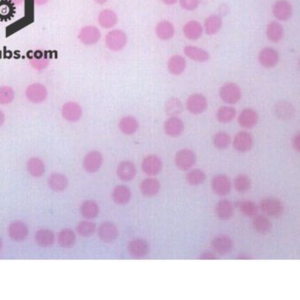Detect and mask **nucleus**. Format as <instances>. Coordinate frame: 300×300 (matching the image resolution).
I'll return each mask as SVG.
<instances>
[{"instance_id": "nucleus-10", "label": "nucleus", "mask_w": 300, "mask_h": 300, "mask_svg": "<svg viewBox=\"0 0 300 300\" xmlns=\"http://www.w3.org/2000/svg\"><path fill=\"white\" fill-rule=\"evenodd\" d=\"M211 187L215 194L225 197L231 192L232 182L229 177L224 174H219L213 179Z\"/></svg>"}, {"instance_id": "nucleus-27", "label": "nucleus", "mask_w": 300, "mask_h": 300, "mask_svg": "<svg viewBox=\"0 0 300 300\" xmlns=\"http://www.w3.org/2000/svg\"><path fill=\"white\" fill-rule=\"evenodd\" d=\"M118 128L124 135H133L139 128L138 121L132 116H125L122 118L118 123Z\"/></svg>"}, {"instance_id": "nucleus-23", "label": "nucleus", "mask_w": 300, "mask_h": 300, "mask_svg": "<svg viewBox=\"0 0 300 300\" xmlns=\"http://www.w3.org/2000/svg\"><path fill=\"white\" fill-rule=\"evenodd\" d=\"M215 215L221 221H228L233 215V203L227 199L218 202L215 209Z\"/></svg>"}, {"instance_id": "nucleus-17", "label": "nucleus", "mask_w": 300, "mask_h": 300, "mask_svg": "<svg viewBox=\"0 0 300 300\" xmlns=\"http://www.w3.org/2000/svg\"><path fill=\"white\" fill-rule=\"evenodd\" d=\"M212 246L218 254L227 255L233 250V239L227 235L216 236L213 239Z\"/></svg>"}, {"instance_id": "nucleus-14", "label": "nucleus", "mask_w": 300, "mask_h": 300, "mask_svg": "<svg viewBox=\"0 0 300 300\" xmlns=\"http://www.w3.org/2000/svg\"><path fill=\"white\" fill-rule=\"evenodd\" d=\"M62 116L69 122H77L83 117V109L75 101H68L62 106Z\"/></svg>"}, {"instance_id": "nucleus-30", "label": "nucleus", "mask_w": 300, "mask_h": 300, "mask_svg": "<svg viewBox=\"0 0 300 300\" xmlns=\"http://www.w3.org/2000/svg\"><path fill=\"white\" fill-rule=\"evenodd\" d=\"M186 68V59L180 55L172 56L168 62V71L174 76H180Z\"/></svg>"}, {"instance_id": "nucleus-29", "label": "nucleus", "mask_w": 300, "mask_h": 300, "mask_svg": "<svg viewBox=\"0 0 300 300\" xmlns=\"http://www.w3.org/2000/svg\"><path fill=\"white\" fill-rule=\"evenodd\" d=\"M184 53L189 59L197 62H206L209 59V54L207 51L194 46H186L184 48Z\"/></svg>"}, {"instance_id": "nucleus-19", "label": "nucleus", "mask_w": 300, "mask_h": 300, "mask_svg": "<svg viewBox=\"0 0 300 300\" xmlns=\"http://www.w3.org/2000/svg\"><path fill=\"white\" fill-rule=\"evenodd\" d=\"M128 251L135 257H143L149 252V244L144 239H133L128 244Z\"/></svg>"}, {"instance_id": "nucleus-31", "label": "nucleus", "mask_w": 300, "mask_h": 300, "mask_svg": "<svg viewBox=\"0 0 300 300\" xmlns=\"http://www.w3.org/2000/svg\"><path fill=\"white\" fill-rule=\"evenodd\" d=\"M112 200L118 205H124L129 203L131 197V192L127 186H118L112 192Z\"/></svg>"}, {"instance_id": "nucleus-42", "label": "nucleus", "mask_w": 300, "mask_h": 300, "mask_svg": "<svg viewBox=\"0 0 300 300\" xmlns=\"http://www.w3.org/2000/svg\"><path fill=\"white\" fill-rule=\"evenodd\" d=\"M36 239L40 245L48 247L54 243V235L49 230L42 229L36 233Z\"/></svg>"}, {"instance_id": "nucleus-32", "label": "nucleus", "mask_w": 300, "mask_h": 300, "mask_svg": "<svg viewBox=\"0 0 300 300\" xmlns=\"http://www.w3.org/2000/svg\"><path fill=\"white\" fill-rule=\"evenodd\" d=\"M50 188L56 192H62L67 188V178L61 174H53L48 180Z\"/></svg>"}, {"instance_id": "nucleus-6", "label": "nucleus", "mask_w": 300, "mask_h": 300, "mask_svg": "<svg viewBox=\"0 0 300 300\" xmlns=\"http://www.w3.org/2000/svg\"><path fill=\"white\" fill-rule=\"evenodd\" d=\"M101 38V33L97 27L94 25H87L80 30L78 33V40L85 46H94Z\"/></svg>"}, {"instance_id": "nucleus-5", "label": "nucleus", "mask_w": 300, "mask_h": 300, "mask_svg": "<svg viewBox=\"0 0 300 300\" xmlns=\"http://www.w3.org/2000/svg\"><path fill=\"white\" fill-rule=\"evenodd\" d=\"M174 161L180 170L188 171L196 164L197 156L193 150L184 148L177 152Z\"/></svg>"}, {"instance_id": "nucleus-7", "label": "nucleus", "mask_w": 300, "mask_h": 300, "mask_svg": "<svg viewBox=\"0 0 300 300\" xmlns=\"http://www.w3.org/2000/svg\"><path fill=\"white\" fill-rule=\"evenodd\" d=\"M274 113L279 120L289 121L294 118L296 109L289 101L279 100L274 104Z\"/></svg>"}, {"instance_id": "nucleus-39", "label": "nucleus", "mask_w": 300, "mask_h": 300, "mask_svg": "<svg viewBox=\"0 0 300 300\" xmlns=\"http://www.w3.org/2000/svg\"><path fill=\"white\" fill-rule=\"evenodd\" d=\"M236 110L231 106H221L218 109L216 112V118L220 123L227 124L233 120L235 118Z\"/></svg>"}, {"instance_id": "nucleus-21", "label": "nucleus", "mask_w": 300, "mask_h": 300, "mask_svg": "<svg viewBox=\"0 0 300 300\" xmlns=\"http://www.w3.org/2000/svg\"><path fill=\"white\" fill-rule=\"evenodd\" d=\"M118 230L112 222H104L99 228L100 239L106 243H111L118 238Z\"/></svg>"}, {"instance_id": "nucleus-51", "label": "nucleus", "mask_w": 300, "mask_h": 300, "mask_svg": "<svg viewBox=\"0 0 300 300\" xmlns=\"http://www.w3.org/2000/svg\"><path fill=\"white\" fill-rule=\"evenodd\" d=\"M48 1L49 0H35V4L38 6H45L46 4L48 3Z\"/></svg>"}, {"instance_id": "nucleus-48", "label": "nucleus", "mask_w": 300, "mask_h": 300, "mask_svg": "<svg viewBox=\"0 0 300 300\" xmlns=\"http://www.w3.org/2000/svg\"><path fill=\"white\" fill-rule=\"evenodd\" d=\"M200 3V0H180V6L186 11H194Z\"/></svg>"}, {"instance_id": "nucleus-37", "label": "nucleus", "mask_w": 300, "mask_h": 300, "mask_svg": "<svg viewBox=\"0 0 300 300\" xmlns=\"http://www.w3.org/2000/svg\"><path fill=\"white\" fill-rule=\"evenodd\" d=\"M254 229L261 234H266L269 233L272 229V223L268 218L263 215H256L254 216L252 221Z\"/></svg>"}, {"instance_id": "nucleus-15", "label": "nucleus", "mask_w": 300, "mask_h": 300, "mask_svg": "<svg viewBox=\"0 0 300 300\" xmlns=\"http://www.w3.org/2000/svg\"><path fill=\"white\" fill-rule=\"evenodd\" d=\"M292 6L287 0H278L273 6V14L279 21H287L292 16Z\"/></svg>"}, {"instance_id": "nucleus-46", "label": "nucleus", "mask_w": 300, "mask_h": 300, "mask_svg": "<svg viewBox=\"0 0 300 300\" xmlns=\"http://www.w3.org/2000/svg\"><path fill=\"white\" fill-rule=\"evenodd\" d=\"M15 99V91L10 86H0V104L9 105Z\"/></svg>"}, {"instance_id": "nucleus-33", "label": "nucleus", "mask_w": 300, "mask_h": 300, "mask_svg": "<svg viewBox=\"0 0 300 300\" xmlns=\"http://www.w3.org/2000/svg\"><path fill=\"white\" fill-rule=\"evenodd\" d=\"M27 169L30 175L36 178H40L45 173L44 162L38 157H33L29 160V162L27 163Z\"/></svg>"}, {"instance_id": "nucleus-35", "label": "nucleus", "mask_w": 300, "mask_h": 300, "mask_svg": "<svg viewBox=\"0 0 300 300\" xmlns=\"http://www.w3.org/2000/svg\"><path fill=\"white\" fill-rule=\"evenodd\" d=\"M166 113L170 117H178L184 111V106L180 99L178 98H171L166 102Z\"/></svg>"}, {"instance_id": "nucleus-50", "label": "nucleus", "mask_w": 300, "mask_h": 300, "mask_svg": "<svg viewBox=\"0 0 300 300\" xmlns=\"http://www.w3.org/2000/svg\"><path fill=\"white\" fill-rule=\"evenodd\" d=\"M199 259H201V260H215V259H216V256H215V254L210 252V251H205V252L201 254Z\"/></svg>"}, {"instance_id": "nucleus-45", "label": "nucleus", "mask_w": 300, "mask_h": 300, "mask_svg": "<svg viewBox=\"0 0 300 300\" xmlns=\"http://www.w3.org/2000/svg\"><path fill=\"white\" fill-rule=\"evenodd\" d=\"M213 143L218 149H226L231 143V136L227 132L220 131L214 135Z\"/></svg>"}, {"instance_id": "nucleus-55", "label": "nucleus", "mask_w": 300, "mask_h": 300, "mask_svg": "<svg viewBox=\"0 0 300 300\" xmlns=\"http://www.w3.org/2000/svg\"><path fill=\"white\" fill-rule=\"evenodd\" d=\"M238 259H240V260H241V259H252V257H251V256H244V255H240V256H238Z\"/></svg>"}, {"instance_id": "nucleus-40", "label": "nucleus", "mask_w": 300, "mask_h": 300, "mask_svg": "<svg viewBox=\"0 0 300 300\" xmlns=\"http://www.w3.org/2000/svg\"><path fill=\"white\" fill-rule=\"evenodd\" d=\"M81 214L86 219H94L99 214V206L94 201H86L81 206Z\"/></svg>"}, {"instance_id": "nucleus-24", "label": "nucleus", "mask_w": 300, "mask_h": 300, "mask_svg": "<svg viewBox=\"0 0 300 300\" xmlns=\"http://www.w3.org/2000/svg\"><path fill=\"white\" fill-rule=\"evenodd\" d=\"M174 24L167 20L160 22L156 27V35L162 41H169L174 36Z\"/></svg>"}, {"instance_id": "nucleus-25", "label": "nucleus", "mask_w": 300, "mask_h": 300, "mask_svg": "<svg viewBox=\"0 0 300 300\" xmlns=\"http://www.w3.org/2000/svg\"><path fill=\"white\" fill-rule=\"evenodd\" d=\"M160 189H161V183L153 178L145 179L140 185V190L145 197H151L156 196L159 193Z\"/></svg>"}, {"instance_id": "nucleus-18", "label": "nucleus", "mask_w": 300, "mask_h": 300, "mask_svg": "<svg viewBox=\"0 0 300 300\" xmlns=\"http://www.w3.org/2000/svg\"><path fill=\"white\" fill-rule=\"evenodd\" d=\"M238 121L239 125L244 129H251L258 122V114L254 109L245 108L240 112Z\"/></svg>"}, {"instance_id": "nucleus-4", "label": "nucleus", "mask_w": 300, "mask_h": 300, "mask_svg": "<svg viewBox=\"0 0 300 300\" xmlns=\"http://www.w3.org/2000/svg\"><path fill=\"white\" fill-rule=\"evenodd\" d=\"M48 92L42 83H35L28 86L25 90L27 100L33 104L43 103L47 99Z\"/></svg>"}, {"instance_id": "nucleus-22", "label": "nucleus", "mask_w": 300, "mask_h": 300, "mask_svg": "<svg viewBox=\"0 0 300 300\" xmlns=\"http://www.w3.org/2000/svg\"><path fill=\"white\" fill-rule=\"evenodd\" d=\"M117 174L118 178L123 181H130L136 175V168L133 162H122L119 163L117 168Z\"/></svg>"}, {"instance_id": "nucleus-34", "label": "nucleus", "mask_w": 300, "mask_h": 300, "mask_svg": "<svg viewBox=\"0 0 300 300\" xmlns=\"http://www.w3.org/2000/svg\"><path fill=\"white\" fill-rule=\"evenodd\" d=\"M284 36V30L281 24L277 22H271L267 27V37L272 42H279Z\"/></svg>"}, {"instance_id": "nucleus-36", "label": "nucleus", "mask_w": 300, "mask_h": 300, "mask_svg": "<svg viewBox=\"0 0 300 300\" xmlns=\"http://www.w3.org/2000/svg\"><path fill=\"white\" fill-rule=\"evenodd\" d=\"M205 30L209 36L217 34L222 27V20L218 15H210L205 20Z\"/></svg>"}, {"instance_id": "nucleus-49", "label": "nucleus", "mask_w": 300, "mask_h": 300, "mask_svg": "<svg viewBox=\"0 0 300 300\" xmlns=\"http://www.w3.org/2000/svg\"><path fill=\"white\" fill-rule=\"evenodd\" d=\"M291 144H292V147L294 148L295 151L299 152L300 151V135L299 133H297L296 135L293 136L292 141H291Z\"/></svg>"}, {"instance_id": "nucleus-12", "label": "nucleus", "mask_w": 300, "mask_h": 300, "mask_svg": "<svg viewBox=\"0 0 300 300\" xmlns=\"http://www.w3.org/2000/svg\"><path fill=\"white\" fill-rule=\"evenodd\" d=\"M258 61L262 67L271 69L279 62V53L272 47H265L258 53Z\"/></svg>"}, {"instance_id": "nucleus-57", "label": "nucleus", "mask_w": 300, "mask_h": 300, "mask_svg": "<svg viewBox=\"0 0 300 300\" xmlns=\"http://www.w3.org/2000/svg\"><path fill=\"white\" fill-rule=\"evenodd\" d=\"M1 248H2V240H1V238H0V250H1Z\"/></svg>"}, {"instance_id": "nucleus-20", "label": "nucleus", "mask_w": 300, "mask_h": 300, "mask_svg": "<svg viewBox=\"0 0 300 300\" xmlns=\"http://www.w3.org/2000/svg\"><path fill=\"white\" fill-rule=\"evenodd\" d=\"M118 16L112 10L105 9L98 16V23L103 29H112L118 24Z\"/></svg>"}, {"instance_id": "nucleus-56", "label": "nucleus", "mask_w": 300, "mask_h": 300, "mask_svg": "<svg viewBox=\"0 0 300 300\" xmlns=\"http://www.w3.org/2000/svg\"><path fill=\"white\" fill-rule=\"evenodd\" d=\"M12 1H13V2H14V3L16 4H21L22 2L24 1V0H12Z\"/></svg>"}, {"instance_id": "nucleus-53", "label": "nucleus", "mask_w": 300, "mask_h": 300, "mask_svg": "<svg viewBox=\"0 0 300 300\" xmlns=\"http://www.w3.org/2000/svg\"><path fill=\"white\" fill-rule=\"evenodd\" d=\"M162 2L165 4V5H168V6H171V5H174L178 2V0H162Z\"/></svg>"}, {"instance_id": "nucleus-16", "label": "nucleus", "mask_w": 300, "mask_h": 300, "mask_svg": "<svg viewBox=\"0 0 300 300\" xmlns=\"http://www.w3.org/2000/svg\"><path fill=\"white\" fill-rule=\"evenodd\" d=\"M164 130L171 137L180 136L185 130V124L179 117H170L164 123Z\"/></svg>"}, {"instance_id": "nucleus-28", "label": "nucleus", "mask_w": 300, "mask_h": 300, "mask_svg": "<svg viewBox=\"0 0 300 300\" xmlns=\"http://www.w3.org/2000/svg\"><path fill=\"white\" fill-rule=\"evenodd\" d=\"M183 32L186 38L192 41H197L203 35V27L197 21H190L185 24Z\"/></svg>"}, {"instance_id": "nucleus-41", "label": "nucleus", "mask_w": 300, "mask_h": 300, "mask_svg": "<svg viewBox=\"0 0 300 300\" xmlns=\"http://www.w3.org/2000/svg\"><path fill=\"white\" fill-rule=\"evenodd\" d=\"M206 174L201 169H194L192 171L189 172L186 175V181L191 186H200L206 180Z\"/></svg>"}, {"instance_id": "nucleus-3", "label": "nucleus", "mask_w": 300, "mask_h": 300, "mask_svg": "<svg viewBox=\"0 0 300 300\" xmlns=\"http://www.w3.org/2000/svg\"><path fill=\"white\" fill-rule=\"evenodd\" d=\"M219 94L224 102L236 104L241 99V89L236 83L228 82L221 86Z\"/></svg>"}, {"instance_id": "nucleus-13", "label": "nucleus", "mask_w": 300, "mask_h": 300, "mask_svg": "<svg viewBox=\"0 0 300 300\" xmlns=\"http://www.w3.org/2000/svg\"><path fill=\"white\" fill-rule=\"evenodd\" d=\"M253 137L247 131L237 133L233 139V147L238 152L245 153L250 151L253 146Z\"/></svg>"}, {"instance_id": "nucleus-8", "label": "nucleus", "mask_w": 300, "mask_h": 300, "mask_svg": "<svg viewBox=\"0 0 300 300\" xmlns=\"http://www.w3.org/2000/svg\"><path fill=\"white\" fill-rule=\"evenodd\" d=\"M186 107L192 114H201L208 107V100L203 94L196 93L188 98L186 101Z\"/></svg>"}, {"instance_id": "nucleus-43", "label": "nucleus", "mask_w": 300, "mask_h": 300, "mask_svg": "<svg viewBox=\"0 0 300 300\" xmlns=\"http://www.w3.org/2000/svg\"><path fill=\"white\" fill-rule=\"evenodd\" d=\"M238 208L243 215L248 217H254L258 213V207L252 201H242L238 203Z\"/></svg>"}, {"instance_id": "nucleus-2", "label": "nucleus", "mask_w": 300, "mask_h": 300, "mask_svg": "<svg viewBox=\"0 0 300 300\" xmlns=\"http://www.w3.org/2000/svg\"><path fill=\"white\" fill-rule=\"evenodd\" d=\"M262 212L273 218H279L284 214L285 207L281 201L275 197H267L260 203Z\"/></svg>"}, {"instance_id": "nucleus-26", "label": "nucleus", "mask_w": 300, "mask_h": 300, "mask_svg": "<svg viewBox=\"0 0 300 300\" xmlns=\"http://www.w3.org/2000/svg\"><path fill=\"white\" fill-rule=\"evenodd\" d=\"M29 234V229L22 221H16L9 227V235L15 241H23Z\"/></svg>"}, {"instance_id": "nucleus-11", "label": "nucleus", "mask_w": 300, "mask_h": 300, "mask_svg": "<svg viewBox=\"0 0 300 300\" xmlns=\"http://www.w3.org/2000/svg\"><path fill=\"white\" fill-rule=\"evenodd\" d=\"M102 164H103V156L97 150L90 151L89 153L86 155L83 160L84 169L90 174L96 173L101 168Z\"/></svg>"}, {"instance_id": "nucleus-9", "label": "nucleus", "mask_w": 300, "mask_h": 300, "mask_svg": "<svg viewBox=\"0 0 300 300\" xmlns=\"http://www.w3.org/2000/svg\"><path fill=\"white\" fill-rule=\"evenodd\" d=\"M163 163L159 156L149 155L141 162V169L148 176H156L162 172Z\"/></svg>"}, {"instance_id": "nucleus-47", "label": "nucleus", "mask_w": 300, "mask_h": 300, "mask_svg": "<svg viewBox=\"0 0 300 300\" xmlns=\"http://www.w3.org/2000/svg\"><path fill=\"white\" fill-rule=\"evenodd\" d=\"M77 233L83 237H89L94 233L95 225L91 221H82L77 227Z\"/></svg>"}, {"instance_id": "nucleus-52", "label": "nucleus", "mask_w": 300, "mask_h": 300, "mask_svg": "<svg viewBox=\"0 0 300 300\" xmlns=\"http://www.w3.org/2000/svg\"><path fill=\"white\" fill-rule=\"evenodd\" d=\"M5 121H6V115L0 110V126L3 125Z\"/></svg>"}, {"instance_id": "nucleus-44", "label": "nucleus", "mask_w": 300, "mask_h": 300, "mask_svg": "<svg viewBox=\"0 0 300 300\" xmlns=\"http://www.w3.org/2000/svg\"><path fill=\"white\" fill-rule=\"evenodd\" d=\"M76 242V234L71 229H64L59 235V243L62 247L69 248Z\"/></svg>"}, {"instance_id": "nucleus-38", "label": "nucleus", "mask_w": 300, "mask_h": 300, "mask_svg": "<svg viewBox=\"0 0 300 300\" xmlns=\"http://www.w3.org/2000/svg\"><path fill=\"white\" fill-rule=\"evenodd\" d=\"M252 186L250 177L246 174H239L236 177L233 186L238 193H245L249 192Z\"/></svg>"}, {"instance_id": "nucleus-1", "label": "nucleus", "mask_w": 300, "mask_h": 300, "mask_svg": "<svg viewBox=\"0 0 300 300\" xmlns=\"http://www.w3.org/2000/svg\"><path fill=\"white\" fill-rule=\"evenodd\" d=\"M128 42V37L123 30H113L107 33L105 37V44L109 50L119 52L123 50Z\"/></svg>"}, {"instance_id": "nucleus-54", "label": "nucleus", "mask_w": 300, "mask_h": 300, "mask_svg": "<svg viewBox=\"0 0 300 300\" xmlns=\"http://www.w3.org/2000/svg\"><path fill=\"white\" fill-rule=\"evenodd\" d=\"M95 3L98 4V5H100V6H102L104 4H106L108 0H94Z\"/></svg>"}]
</instances>
